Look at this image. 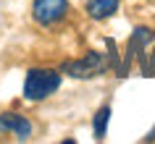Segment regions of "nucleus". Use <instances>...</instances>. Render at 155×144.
Returning <instances> with one entry per match:
<instances>
[{
  "label": "nucleus",
  "mask_w": 155,
  "mask_h": 144,
  "mask_svg": "<svg viewBox=\"0 0 155 144\" xmlns=\"http://www.w3.org/2000/svg\"><path fill=\"white\" fill-rule=\"evenodd\" d=\"M0 131H13L24 142V139L32 136V123L18 113H0Z\"/></svg>",
  "instance_id": "20e7f679"
},
{
  "label": "nucleus",
  "mask_w": 155,
  "mask_h": 144,
  "mask_svg": "<svg viewBox=\"0 0 155 144\" xmlns=\"http://www.w3.org/2000/svg\"><path fill=\"white\" fill-rule=\"evenodd\" d=\"M68 13V0H34L32 3V16L37 24L53 26Z\"/></svg>",
  "instance_id": "f03ea898"
},
{
  "label": "nucleus",
  "mask_w": 155,
  "mask_h": 144,
  "mask_svg": "<svg viewBox=\"0 0 155 144\" xmlns=\"http://www.w3.org/2000/svg\"><path fill=\"white\" fill-rule=\"evenodd\" d=\"M116 11H118V0H87V13L97 21L113 16Z\"/></svg>",
  "instance_id": "39448f33"
},
{
  "label": "nucleus",
  "mask_w": 155,
  "mask_h": 144,
  "mask_svg": "<svg viewBox=\"0 0 155 144\" xmlns=\"http://www.w3.org/2000/svg\"><path fill=\"white\" fill-rule=\"evenodd\" d=\"M108 120H110V107H100L97 113H95V136L97 139H103L105 136V131H108Z\"/></svg>",
  "instance_id": "423d86ee"
},
{
  "label": "nucleus",
  "mask_w": 155,
  "mask_h": 144,
  "mask_svg": "<svg viewBox=\"0 0 155 144\" xmlns=\"http://www.w3.org/2000/svg\"><path fill=\"white\" fill-rule=\"evenodd\" d=\"M58 87H61V73L58 71L32 68V71H26V79H24V97L32 102H40L45 97H50Z\"/></svg>",
  "instance_id": "f257e3e1"
},
{
  "label": "nucleus",
  "mask_w": 155,
  "mask_h": 144,
  "mask_svg": "<svg viewBox=\"0 0 155 144\" xmlns=\"http://www.w3.org/2000/svg\"><path fill=\"white\" fill-rule=\"evenodd\" d=\"M63 71L68 76H74V79H92V76H100V73L105 71V58L100 55V53H90L82 60L63 63Z\"/></svg>",
  "instance_id": "7ed1b4c3"
}]
</instances>
